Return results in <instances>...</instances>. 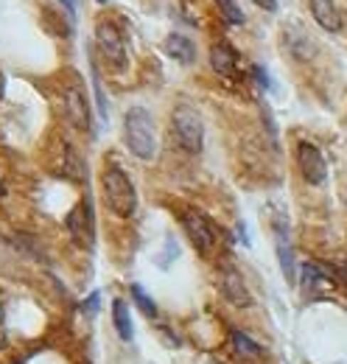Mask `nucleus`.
I'll use <instances>...</instances> for the list:
<instances>
[{"label":"nucleus","mask_w":347,"mask_h":364,"mask_svg":"<svg viewBox=\"0 0 347 364\" xmlns=\"http://www.w3.org/2000/svg\"><path fill=\"white\" fill-rule=\"evenodd\" d=\"M252 76H255V82H258L263 90H272V82H269V73H266V68H260V65H252Z\"/></svg>","instance_id":"20"},{"label":"nucleus","mask_w":347,"mask_h":364,"mask_svg":"<svg viewBox=\"0 0 347 364\" xmlns=\"http://www.w3.org/2000/svg\"><path fill=\"white\" fill-rule=\"evenodd\" d=\"M62 107H65V118L82 129V132H90L92 129V115H90V104H87V95L79 85H68L65 92H62Z\"/></svg>","instance_id":"7"},{"label":"nucleus","mask_w":347,"mask_h":364,"mask_svg":"<svg viewBox=\"0 0 347 364\" xmlns=\"http://www.w3.org/2000/svg\"><path fill=\"white\" fill-rule=\"evenodd\" d=\"M171 135L182 151L199 154L202 146H205V124H202V115H199L193 107L179 104L171 115Z\"/></svg>","instance_id":"3"},{"label":"nucleus","mask_w":347,"mask_h":364,"mask_svg":"<svg viewBox=\"0 0 347 364\" xmlns=\"http://www.w3.org/2000/svg\"><path fill=\"white\" fill-rule=\"evenodd\" d=\"M230 342H233V348H235V353L241 356V359H258L260 353V345L255 339H250L244 331H238V328H233L230 331Z\"/></svg>","instance_id":"16"},{"label":"nucleus","mask_w":347,"mask_h":364,"mask_svg":"<svg viewBox=\"0 0 347 364\" xmlns=\"http://www.w3.org/2000/svg\"><path fill=\"white\" fill-rule=\"evenodd\" d=\"M218 289H221L224 300H230L233 306H238V309H250L252 306V294H250V289H247V283H244L238 269L224 267L218 272Z\"/></svg>","instance_id":"10"},{"label":"nucleus","mask_w":347,"mask_h":364,"mask_svg":"<svg viewBox=\"0 0 347 364\" xmlns=\"http://www.w3.org/2000/svg\"><path fill=\"white\" fill-rule=\"evenodd\" d=\"M112 325H115V331H118V336H121L124 342H132L134 328H132L129 306H127L124 300H115V303H112Z\"/></svg>","instance_id":"15"},{"label":"nucleus","mask_w":347,"mask_h":364,"mask_svg":"<svg viewBox=\"0 0 347 364\" xmlns=\"http://www.w3.org/2000/svg\"><path fill=\"white\" fill-rule=\"evenodd\" d=\"M90 73H92V87H95V98H98V115L107 118V98H104V90H101V76H98L95 62L90 65Z\"/></svg>","instance_id":"19"},{"label":"nucleus","mask_w":347,"mask_h":364,"mask_svg":"<svg viewBox=\"0 0 347 364\" xmlns=\"http://www.w3.org/2000/svg\"><path fill=\"white\" fill-rule=\"evenodd\" d=\"M213 364H216V362H213Z\"/></svg>","instance_id":"27"},{"label":"nucleus","mask_w":347,"mask_h":364,"mask_svg":"<svg viewBox=\"0 0 347 364\" xmlns=\"http://www.w3.org/2000/svg\"><path fill=\"white\" fill-rule=\"evenodd\" d=\"M182 228L188 232L191 244L196 247L199 255H210L216 247V228L210 225V219L199 210H185L182 213Z\"/></svg>","instance_id":"6"},{"label":"nucleus","mask_w":347,"mask_h":364,"mask_svg":"<svg viewBox=\"0 0 347 364\" xmlns=\"http://www.w3.org/2000/svg\"><path fill=\"white\" fill-rule=\"evenodd\" d=\"M62 3V9L68 11V17H76V6H79V0H59Z\"/></svg>","instance_id":"22"},{"label":"nucleus","mask_w":347,"mask_h":364,"mask_svg":"<svg viewBox=\"0 0 347 364\" xmlns=\"http://www.w3.org/2000/svg\"><path fill=\"white\" fill-rule=\"evenodd\" d=\"M101 191H104V202L107 208L118 216V219H132L137 213V188L132 177L121 166H107L101 174Z\"/></svg>","instance_id":"1"},{"label":"nucleus","mask_w":347,"mask_h":364,"mask_svg":"<svg viewBox=\"0 0 347 364\" xmlns=\"http://www.w3.org/2000/svg\"><path fill=\"white\" fill-rule=\"evenodd\" d=\"M98 300H101V294H98V291H92L85 303H82V311H85L87 317H92V314L98 311Z\"/></svg>","instance_id":"21"},{"label":"nucleus","mask_w":347,"mask_h":364,"mask_svg":"<svg viewBox=\"0 0 347 364\" xmlns=\"http://www.w3.org/2000/svg\"><path fill=\"white\" fill-rule=\"evenodd\" d=\"M300 283H303V291L308 300H325L331 297L333 286H339L336 274L331 267H322V264H303L300 269Z\"/></svg>","instance_id":"5"},{"label":"nucleus","mask_w":347,"mask_h":364,"mask_svg":"<svg viewBox=\"0 0 347 364\" xmlns=\"http://www.w3.org/2000/svg\"><path fill=\"white\" fill-rule=\"evenodd\" d=\"M255 6L260 9H266V11H277V0H252Z\"/></svg>","instance_id":"23"},{"label":"nucleus","mask_w":347,"mask_h":364,"mask_svg":"<svg viewBox=\"0 0 347 364\" xmlns=\"http://www.w3.org/2000/svg\"><path fill=\"white\" fill-rule=\"evenodd\" d=\"M3 193H6V188H3V182H0V196H3Z\"/></svg>","instance_id":"25"},{"label":"nucleus","mask_w":347,"mask_h":364,"mask_svg":"<svg viewBox=\"0 0 347 364\" xmlns=\"http://www.w3.org/2000/svg\"><path fill=\"white\" fill-rule=\"evenodd\" d=\"M218 9H221V14H224V20L230 23V26H244V11L238 9V3L235 0H216Z\"/></svg>","instance_id":"18"},{"label":"nucleus","mask_w":347,"mask_h":364,"mask_svg":"<svg viewBox=\"0 0 347 364\" xmlns=\"http://www.w3.org/2000/svg\"><path fill=\"white\" fill-rule=\"evenodd\" d=\"M308 9H311V17L316 20V26L322 31H331V34H339L345 20H342V11L336 9L333 0H308Z\"/></svg>","instance_id":"12"},{"label":"nucleus","mask_w":347,"mask_h":364,"mask_svg":"<svg viewBox=\"0 0 347 364\" xmlns=\"http://www.w3.org/2000/svg\"><path fill=\"white\" fill-rule=\"evenodd\" d=\"M98 3H107V0H98Z\"/></svg>","instance_id":"26"},{"label":"nucleus","mask_w":347,"mask_h":364,"mask_svg":"<svg viewBox=\"0 0 347 364\" xmlns=\"http://www.w3.org/2000/svg\"><path fill=\"white\" fill-rule=\"evenodd\" d=\"M132 300H134V306H137L146 317H157V303L146 294V289H143L140 283H132Z\"/></svg>","instance_id":"17"},{"label":"nucleus","mask_w":347,"mask_h":364,"mask_svg":"<svg viewBox=\"0 0 347 364\" xmlns=\"http://www.w3.org/2000/svg\"><path fill=\"white\" fill-rule=\"evenodd\" d=\"M163 50L171 56L174 62H179V65H193L196 62V46L185 34H169L166 43H163Z\"/></svg>","instance_id":"14"},{"label":"nucleus","mask_w":347,"mask_h":364,"mask_svg":"<svg viewBox=\"0 0 347 364\" xmlns=\"http://www.w3.org/2000/svg\"><path fill=\"white\" fill-rule=\"evenodd\" d=\"M297 163H300V171H303V177L308 185H322V182H325L328 166H325L322 151H319L314 143L303 140V143L297 146Z\"/></svg>","instance_id":"9"},{"label":"nucleus","mask_w":347,"mask_h":364,"mask_svg":"<svg viewBox=\"0 0 347 364\" xmlns=\"http://www.w3.org/2000/svg\"><path fill=\"white\" fill-rule=\"evenodd\" d=\"M124 140L127 149L137 160L149 163L157 157V132H154V118L146 107H132L124 115Z\"/></svg>","instance_id":"2"},{"label":"nucleus","mask_w":347,"mask_h":364,"mask_svg":"<svg viewBox=\"0 0 347 364\" xmlns=\"http://www.w3.org/2000/svg\"><path fill=\"white\" fill-rule=\"evenodd\" d=\"M6 345V328H3V309H0V348Z\"/></svg>","instance_id":"24"},{"label":"nucleus","mask_w":347,"mask_h":364,"mask_svg":"<svg viewBox=\"0 0 347 364\" xmlns=\"http://www.w3.org/2000/svg\"><path fill=\"white\" fill-rule=\"evenodd\" d=\"M95 50L107 62L110 70H115V73H124L127 70V65H129V48H127V40H124V31L115 23L101 20L95 26Z\"/></svg>","instance_id":"4"},{"label":"nucleus","mask_w":347,"mask_h":364,"mask_svg":"<svg viewBox=\"0 0 347 364\" xmlns=\"http://www.w3.org/2000/svg\"><path fill=\"white\" fill-rule=\"evenodd\" d=\"M274 247H277L280 269H283V274H286V280L294 283V280H297L294 252H292V241H289V225H283V216H274Z\"/></svg>","instance_id":"11"},{"label":"nucleus","mask_w":347,"mask_h":364,"mask_svg":"<svg viewBox=\"0 0 347 364\" xmlns=\"http://www.w3.org/2000/svg\"><path fill=\"white\" fill-rule=\"evenodd\" d=\"M210 68L216 70L218 76H224V79H235V73H238V53L233 50V46L216 43V46L210 48Z\"/></svg>","instance_id":"13"},{"label":"nucleus","mask_w":347,"mask_h":364,"mask_svg":"<svg viewBox=\"0 0 347 364\" xmlns=\"http://www.w3.org/2000/svg\"><path fill=\"white\" fill-rule=\"evenodd\" d=\"M65 225H68V230H70V235L76 238V244H82V247H92V238H95L92 202H90V199L79 202V205L70 210V216L65 219Z\"/></svg>","instance_id":"8"}]
</instances>
